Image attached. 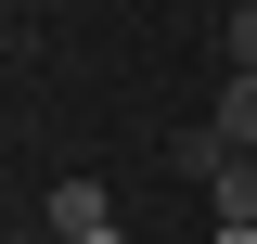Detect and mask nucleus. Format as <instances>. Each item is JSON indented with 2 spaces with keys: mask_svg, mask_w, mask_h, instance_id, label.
<instances>
[{
  "mask_svg": "<svg viewBox=\"0 0 257 244\" xmlns=\"http://www.w3.org/2000/svg\"><path fill=\"white\" fill-rule=\"evenodd\" d=\"M206 193H219V218H231V231H257V154H231Z\"/></svg>",
  "mask_w": 257,
  "mask_h": 244,
  "instance_id": "nucleus-3",
  "label": "nucleus"
},
{
  "mask_svg": "<svg viewBox=\"0 0 257 244\" xmlns=\"http://www.w3.org/2000/svg\"><path fill=\"white\" fill-rule=\"evenodd\" d=\"M219 244H257V231H231V218H219Z\"/></svg>",
  "mask_w": 257,
  "mask_h": 244,
  "instance_id": "nucleus-5",
  "label": "nucleus"
},
{
  "mask_svg": "<svg viewBox=\"0 0 257 244\" xmlns=\"http://www.w3.org/2000/svg\"><path fill=\"white\" fill-rule=\"evenodd\" d=\"M167 167H180V180H219V167H231V142H219V116H206V129H180V142H167Z\"/></svg>",
  "mask_w": 257,
  "mask_h": 244,
  "instance_id": "nucleus-2",
  "label": "nucleus"
},
{
  "mask_svg": "<svg viewBox=\"0 0 257 244\" xmlns=\"http://www.w3.org/2000/svg\"><path fill=\"white\" fill-rule=\"evenodd\" d=\"M219 142H231V154H257V77H231V90H219Z\"/></svg>",
  "mask_w": 257,
  "mask_h": 244,
  "instance_id": "nucleus-4",
  "label": "nucleus"
},
{
  "mask_svg": "<svg viewBox=\"0 0 257 244\" xmlns=\"http://www.w3.org/2000/svg\"><path fill=\"white\" fill-rule=\"evenodd\" d=\"M52 244H116V193L103 180H52Z\"/></svg>",
  "mask_w": 257,
  "mask_h": 244,
  "instance_id": "nucleus-1",
  "label": "nucleus"
}]
</instances>
